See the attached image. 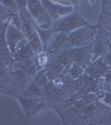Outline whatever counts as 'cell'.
<instances>
[{"mask_svg":"<svg viewBox=\"0 0 111 125\" xmlns=\"http://www.w3.org/2000/svg\"><path fill=\"white\" fill-rule=\"evenodd\" d=\"M87 24L89 23L84 21L80 14H78V13H73L64 18H60L57 20H54L53 27L51 29L55 33H58V32L70 33V32L84 27Z\"/></svg>","mask_w":111,"mask_h":125,"instance_id":"cell-1","label":"cell"},{"mask_svg":"<svg viewBox=\"0 0 111 125\" xmlns=\"http://www.w3.org/2000/svg\"><path fill=\"white\" fill-rule=\"evenodd\" d=\"M94 35H97V28L95 26L87 25L70 32L68 35L66 48H74L82 44L88 40H91Z\"/></svg>","mask_w":111,"mask_h":125,"instance_id":"cell-2","label":"cell"},{"mask_svg":"<svg viewBox=\"0 0 111 125\" xmlns=\"http://www.w3.org/2000/svg\"><path fill=\"white\" fill-rule=\"evenodd\" d=\"M8 23L2 25L1 29V40H0V55H1V62L6 66V68H12L14 67L15 58L12 55L9 45L6 41V30L8 28Z\"/></svg>","mask_w":111,"mask_h":125,"instance_id":"cell-3","label":"cell"},{"mask_svg":"<svg viewBox=\"0 0 111 125\" xmlns=\"http://www.w3.org/2000/svg\"><path fill=\"white\" fill-rule=\"evenodd\" d=\"M44 6V8L49 13V15L52 17V19L54 20H57L60 19L63 16L68 14L74 10L73 7L70 6H63L59 4H56L51 2L50 0H40Z\"/></svg>","mask_w":111,"mask_h":125,"instance_id":"cell-4","label":"cell"},{"mask_svg":"<svg viewBox=\"0 0 111 125\" xmlns=\"http://www.w3.org/2000/svg\"><path fill=\"white\" fill-rule=\"evenodd\" d=\"M110 36H109L106 30L102 27L99 28L96 35V41L93 48V54H94L93 59H95L100 55H102L104 53L107 45L110 43Z\"/></svg>","mask_w":111,"mask_h":125,"instance_id":"cell-5","label":"cell"},{"mask_svg":"<svg viewBox=\"0 0 111 125\" xmlns=\"http://www.w3.org/2000/svg\"><path fill=\"white\" fill-rule=\"evenodd\" d=\"M5 37L9 48L12 53V55L14 58L16 54V47H17L19 42L24 39L23 33L18 29H16L14 26L9 25L7 28V30H6Z\"/></svg>","mask_w":111,"mask_h":125,"instance_id":"cell-6","label":"cell"},{"mask_svg":"<svg viewBox=\"0 0 111 125\" xmlns=\"http://www.w3.org/2000/svg\"><path fill=\"white\" fill-rule=\"evenodd\" d=\"M68 35V33L65 32H58L47 48L48 53L54 54L58 53L60 50L64 49L67 44Z\"/></svg>","mask_w":111,"mask_h":125,"instance_id":"cell-7","label":"cell"},{"mask_svg":"<svg viewBox=\"0 0 111 125\" xmlns=\"http://www.w3.org/2000/svg\"><path fill=\"white\" fill-rule=\"evenodd\" d=\"M93 53V43H88L81 48H76L74 62H77L80 65L89 64Z\"/></svg>","mask_w":111,"mask_h":125,"instance_id":"cell-8","label":"cell"},{"mask_svg":"<svg viewBox=\"0 0 111 125\" xmlns=\"http://www.w3.org/2000/svg\"><path fill=\"white\" fill-rule=\"evenodd\" d=\"M64 66L58 58L52 61L47 66V68H45L46 74L48 76V80L53 81V80H55L56 78L60 77V75H61L62 72L64 70Z\"/></svg>","mask_w":111,"mask_h":125,"instance_id":"cell-9","label":"cell"},{"mask_svg":"<svg viewBox=\"0 0 111 125\" xmlns=\"http://www.w3.org/2000/svg\"><path fill=\"white\" fill-rule=\"evenodd\" d=\"M18 99H19V104H21L23 112L25 113L27 116L32 115V113H33V110L35 108L36 104L40 100L35 97L34 98H28V97H24L23 95L19 97Z\"/></svg>","mask_w":111,"mask_h":125,"instance_id":"cell-10","label":"cell"},{"mask_svg":"<svg viewBox=\"0 0 111 125\" xmlns=\"http://www.w3.org/2000/svg\"><path fill=\"white\" fill-rule=\"evenodd\" d=\"M27 39L28 43L30 45V47L33 48V50L35 52L36 54H39L43 52L44 45L42 44L41 38H40L37 30H34L33 33H31L29 35H28Z\"/></svg>","mask_w":111,"mask_h":125,"instance_id":"cell-11","label":"cell"},{"mask_svg":"<svg viewBox=\"0 0 111 125\" xmlns=\"http://www.w3.org/2000/svg\"><path fill=\"white\" fill-rule=\"evenodd\" d=\"M27 10L25 9H21L19 13L20 20H21V27L23 29V33H25L26 36L29 35L31 33L35 30V28L33 27V24L31 22V19L29 17V14H27Z\"/></svg>","mask_w":111,"mask_h":125,"instance_id":"cell-12","label":"cell"},{"mask_svg":"<svg viewBox=\"0 0 111 125\" xmlns=\"http://www.w3.org/2000/svg\"><path fill=\"white\" fill-rule=\"evenodd\" d=\"M28 9H29L31 15L35 19L39 16L43 15L44 13H45L46 12H48L40 0H29Z\"/></svg>","mask_w":111,"mask_h":125,"instance_id":"cell-13","label":"cell"},{"mask_svg":"<svg viewBox=\"0 0 111 125\" xmlns=\"http://www.w3.org/2000/svg\"><path fill=\"white\" fill-rule=\"evenodd\" d=\"M75 52H76V48H64L63 51L58 54V58L60 60V62L63 63V65L64 67H65V66H67V65H69L72 62L74 61Z\"/></svg>","mask_w":111,"mask_h":125,"instance_id":"cell-14","label":"cell"},{"mask_svg":"<svg viewBox=\"0 0 111 125\" xmlns=\"http://www.w3.org/2000/svg\"><path fill=\"white\" fill-rule=\"evenodd\" d=\"M100 24L104 29L111 33V13L103 9L100 18Z\"/></svg>","mask_w":111,"mask_h":125,"instance_id":"cell-15","label":"cell"},{"mask_svg":"<svg viewBox=\"0 0 111 125\" xmlns=\"http://www.w3.org/2000/svg\"><path fill=\"white\" fill-rule=\"evenodd\" d=\"M48 81H49V80H48V76H47V74H46L45 69L39 70V73L36 74V76L33 78V82L35 83L39 84V86L43 87V88L48 83Z\"/></svg>","mask_w":111,"mask_h":125,"instance_id":"cell-16","label":"cell"},{"mask_svg":"<svg viewBox=\"0 0 111 125\" xmlns=\"http://www.w3.org/2000/svg\"><path fill=\"white\" fill-rule=\"evenodd\" d=\"M27 89L31 93L34 97H42L44 95V88L43 87L39 86V84L35 83L33 81L29 83L27 87Z\"/></svg>","mask_w":111,"mask_h":125,"instance_id":"cell-17","label":"cell"},{"mask_svg":"<svg viewBox=\"0 0 111 125\" xmlns=\"http://www.w3.org/2000/svg\"><path fill=\"white\" fill-rule=\"evenodd\" d=\"M84 72V69H83L82 66L80 65L78 62H74L73 66L70 68V70H69V72H68V73H69V75L71 76L72 78L76 79V78H78L81 77V76H83Z\"/></svg>","mask_w":111,"mask_h":125,"instance_id":"cell-18","label":"cell"},{"mask_svg":"<svg viewBox=\"0 0 111 125\" xmlns=\"http://www.w3.org/2000/svg\"><path fill=\"white\" fill-rule=\"evenodd\" d=\"M38 66L36 64V62H33L31 65L29 66L27 69L25 70V75H26V79H27V83H29L33 81V78L37 74L38 72Z\"/></svg>","mask_w":111,"mask_h":125,"instance_id":"cell-19","label":"cell"},{"mask_svg":"<svg viewBox=\"0 0 111 125\" xmlns=\"http://www.w3.org/2000/svg\"><path fill=\"white\" fill-rule=\"evenodd\" d=\"M86 73L94 78L95 80H99L100 78L101 77V74L100 73L98 68H96L94 63H89L88 64V67L86 68Z\"/></svg>","mask_w":111,"mask_h":125,"instance_id":"cell-20","label":"cell"},{"mask_svg":"<svg viewBox=\"0 0 111 125\" xmlns=\"http://www.w3.org/2000/svg\"><path fill=\"white\" fill-rule=\"evenodd\" d=\"M94 63L95 64L96 68H98L99 72H100V73L101 74V76L105 75L106 73L109 71V65L104 61L103 58L98 59L97 61L94 62Z\"/></svg>","mask_w":111,"mask_h":125,"instance_id":"cell-21","label":"cell"},{"mask_svg":"<svg viewBox=\"0 0 111 125\" xmlns=\"http://www.w3.org/2000/svg\"><path fill=\"white\" fill-rule=\"evenodd\" d=\"M2 4L4 6L5 9H9L11 12H16L19 9L16 0H2Z\"/></svg>","mask_w":111,"mask_h":125,"instance_id":"cell-22","label":"cell"},{"mask_svg":"<svg viewBox=\"0 0 111 125\" xmlns=\"http://www.w3.org/2000/svg\"><path fill=\"white\" fill-rule=\"evenodd\" d=\"M103 59L104 61L111 67V43H109L107 47L103 53Z\"/></svg>","mask_w":111,"mask_h":125,"instance_id":"cell-23","label":"cell"},{"mask_svg":"<svg viewBox=\"0 0 111 125\" xmlns=\"http://www.w3.org/2000/svg\"><path fill=\"white\" fill-rule=\"evenodd\" d=\"M61 81L64 87L70 88V87H73V85H74V78H72L70 75H64L61 78Z\"/></svg>","mask_w":111,"mask_h":125,"instance_id":"cell-24","label":"cell"},{"mask_svg":"<svg viewBox=\"0 0 111 125\" xmlns=\"http://www.w3.org/2000/svg\"><path fill=\"white\" fill-rule=\"evenodd\" d=\"M84 76H81L80 78H76L74 82V85H73V88L75 90H78V91H80L82 90L83 87H84Z\"/></svg>","mask_w":111,"mask_h":125,"instance_id":"cell-25","label":"cell"},{"mask_svg":"<svg viewBox=\"0 0 111 125\" xmlns=\"http://www.w3.org/2000/svg\"><path fill=\"white\" fill-rule=\"evenodd\" d=\"M44 106H45V104L43 102V101H39L38 102V104H36L35 108H34V109L33 110V113H32V115H33V114H38V113L39 112V111H41L43 108H44Z\"/></svg>","mask_w":111,"mask_h":125,"instance_id":"cell-26","label":"cell"},{"mask_svg":"<svg viewBox=\"0 0 111 125\" xmlns=\"http://www.w3.org/2000/svg\"><path fill=\"white\" fill-rule=\"evenodd\" d=\"M105 86L108 90L111 89V71H108L105 74Z\"/></svg>","mask_w":111,"mask_h":125,"instance_id":"cell-27","label":"cell"},{"mask_svg":"<svg viewBox=\"0 0 111 125\" xmlns=\"http://www.w3.org/2000/svg\"><path fill=\"white\" fill-rule=\"evenodd\" d=\"M28 2H29V0H16V3H17V5L19 9H25V7L28 5Z\"/></svg>","mask_w":111,"mask_h":125,"instance_id":"cell-28","label":"cell"},{"mask_svg":"<svg viewBox=\"0 0 111 125\" xmlns=\"http://www.w3.org/2000/svg\"><path fill=\"white\" fill-rule=\"evenodd\" d=\"M104 102L111 106V93H108L104 98Z\"/></svg>","mask_w":111,"mask_h":125,"instance_id":"cell-29","label":"cell"},{"mask_svg":"<svg viewBox=\"0 0 111 125\" xmlns=\"http://www.w3.org/2000/svg\"><path fill=\"white\" fill-rule=\"evenodd\" d=\"M106 6H108V9L111 11V0H108V1H107Z\"/></svg>","mask_w":111,"mask_h":125,"instance_id":"cell-30","label":"cell"},{"mask_svg":"<svg viewBox=\"0 0 111 125\" xmlns=\"http://www.w3.org/2000/svg\"><path fill=\"white\" fill-rule=\"evenodd\" d=\"M110 39H111V36H110Z\"/></svg>","mask_w":111,"mask_h":125,"instance_id":"cell-31","label":"cell"}]
</instances>
